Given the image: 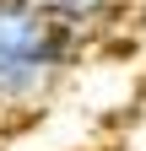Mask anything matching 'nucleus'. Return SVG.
I'll use <instances>...</instances> for the list:
<instances>
[{
	"label": "nucleus",
	"mask_w": 146,
	"mask_h": 151,
	"mask_svg": "<svg viewBox=\"0 0 146 151\" xmlns=\"http://www.w3.org/2000/svg\"><path fill=\"white\" fill-rule=\"evenodd\" d=\"M76 27H60L33 0H0V103L27 108L81 60Z\"/></svg>",
	"instance_id": "1"
},
{
	"label": "nucleus",
	"mask_w": 146,
	"mask_h": 151,
	"mask_svg": "<svg viewBox=\"0 0 146 151\" xmlns=\"http://www.w3.org/2000/svg\"><path fill=\"white\" fill-rule=\"evenodd\" d=\"M49 22H60V27H76V32H92L103 27L108 16L119 11V0H33Z\"/></svg>",
	"instance_id": "2"
},
{
	"label": "nucleus",
	"mask_w": 146,
	"mask_h": 151,
	"mask_svg": "<svg viewBox=\"0 0 146 151\" xmlns=\"http://www.w3.org/2000/svg\"><path fill=\"white\" fill-rule=\"evenodd\" d=\"M135 27L146 32V0H135Z\"/></svg>",
	"instance_id": "3"
}]
</instances>
